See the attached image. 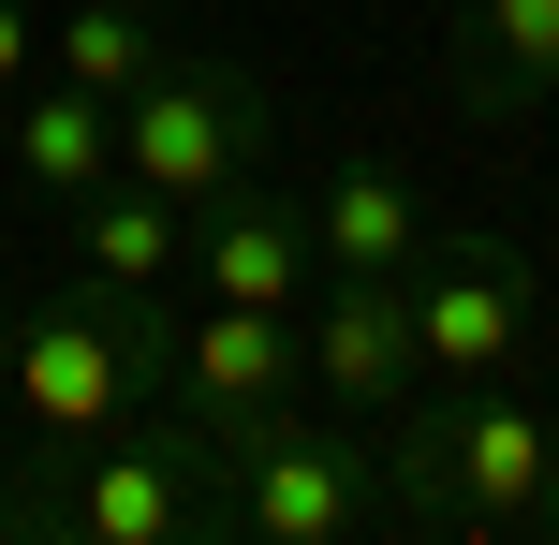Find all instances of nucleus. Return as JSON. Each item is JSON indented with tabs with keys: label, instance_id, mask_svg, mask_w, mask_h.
I'll list each match as a JSON object with an SVG mask.
<instances>
[{
	"label": "nucleus",
	"instance_id": "nucleus-12",
	"mask_svg": "<svg viewBox=\"0 0 559 545\" xmlns=\"http://www.w3.org/2000/svg\"><path fill=\"white\" fill-rule=\"evenodd\" d=\"M74 265L88 281H192V206L147 192V177H104L74 206Z\"/></svg>",
	"mask_w": 559,
	"mask_h": 545
},
{
	"label": "nucleus",
	"instance_id": "nucleus-6",
	"mask_svg": "<svg viewBox=\"0 0 559 545\" xmlns=\"http://www.w3.org/2000/svg\"><path fill=\"white\" fill-rule=\"evenodd\" d=\"M295 340H309V399L368 413V428L427 383V354H413V281H383V265H324L309 310H295Z\"/></svg>",
	"mask_w": 559,
	"mask_h": 545
},
{
	"label": "nucleus",
	"instance_id": "nucleus-2",
	"mask_svg": "<svg viewBox=\"0 0 559 545\" xmlns=\"http://www.w3.org/2000/svg\"><path fill=\"white\" fill-rule=\"evenodd\" d=\"M383 517L427 531V545H531V501H545V383L531 369H486V383H413L383 413Z\"/></svg>",
	"mask_w": 559,
	"mask_h": 545
},
{
	"label": "nucleus",
	"instance_id": "nucleus-15",
	"mask_svg": "<svg viewBox=\"0 0 559 545\" xmlns=\"http://www.w3.org/2000/svg\"><path fill=\"white\" fill-rule=\"evenodd\" d=\"M531 545H559V399H545V501H531Z\"/></svg>",
	"mask_w": 559,
	"mask_h": 545
},
{
	"label": "nucleus",
	"instance_id": "nucleus-3",
	"mask_svg": "<svg viewBox=\"0 0 559 545\" xmlns=\"http://www.w3.org/2000/svg\"><path fill=\"white\" fill-rule=\"evenodd\" d=\"M222 458H236V545H354L383 517V442L338 399H280Z\"/></svg>",
	"mask_w": 559,
	"mask_h": 545
},
{
	"label": "nucleus",
	"instance_id": "nucleus-1",
	"mask_svg": "<svg viewBox=\"0 0 559 545\" xmlns=\"http://www.w3.org/2000/svg\"><path fill=\"white\" fill-rule=\"evenodd\" d=\"M177 281H59L15 310V383H0V472H74L104 428H133L147 399L177 383Z\"/></svg>",
	"mask_w": 559,
	"mask_h": 545
},
{
	"label": "nucleus",
	"instance_id": "nucleus-16",
	"mask_svg": "<svg viewBox=\"0 0 559 545\" xmlns=\"http://www.w3.org/2000/svg\"><path fill=\"white\" fill-rule=\"evenodd\" d=\"M0 383H15V295H0Z\"/></svg>",
	"mask_w": 559,
	"mask_h": 545
},
{
	"label": "nucleus",
	"instance_id": "nucleus-13",
	"mask_svg": "<svg viewBox=\"0 0 559 545\" xmlns=\"http://www.w3.org/2000/svg\"><path fill=\"white\" fill-rule=\"evenodd\" d=\"M45 74H74V88H104V104H133V88L163 74L147 0H59V15H45Z\"/></svg>",
	"mask_w": 559,
	"mask_h": 545
},
{
	"label": "nucleus",
	"instance_id": "nucleus-5",
	"mask_svg": "<svg viewBox=\"0 0 559 545\" xmlns=\"http://www.w3.org/2000/svg\"><path fill=\"white\" fill-rule=\"evenodd\" d=\"M531 340H545V265L515 251V236H427L413 251V354H427V383H486V369H531Z\"/></svg>",
	"mask_w": 559,
	"mask_h": 545
},
{
	"label": "nucleus",
	"instance_id": "nucleus-7",
	"mask_svg": "<svg viewBox=\"0 0 559 545\" xmlns=\"http://www.w3.org/2000/svg\"><path fill=\"white\" fill-rule=\"evenodd\" d=\"M163 399L192 413L206 442L265 428L280 399H309V340H295V310H222V295H206V310L177 324V383H163Z\"/></svg>",
	"mask_w": 559,
	"mask_h": 545
},
{
	"label": "nucleus",
	"instance_id": "nucleus-8",
	"mask_svg": "<svg viewBox=\"0 0 559 545\" xmlns=\"http://www.w3.org/2000/svg\"><path fill=\"white\" fill-rule=\"evenodd\" d=\"M309 281H324V251H309V192L236 177V192L192 206V295H222V310H309Z\"/></svg>",
	"mask_w": 559,
	"mask_h": 545
},
{
	"label": "nucleus",
	"instance_id": "nucleus-11",
	"mask_svg": "<svg viewBox=\"0 0 559 545\" xmlns=\"http://www.w3.org/2000/svg\"><path fill=\"white\" fill-rule=\"evenodd\" d=\"M427 236H442V222H427V192H413L397 163H338L324 192H309V251H324V265H383V281H413Z\"/></svg>",
	"mask_w": 559,
	"mask_h": 545
},
{
	"label": "nucleus",
	"instance_id": "nucleus-10",
	"mask_svg": "<svg viewBox=\"0 0 559 545\" xmlns=\"http://www.w3.org/2000/svg\"><path fill=\"white\" fill-rule=\"evenodd\" d=\"M442 74H456L472 118H531L545 88H559V0H456Z\"/></svg>",
	"mask_w": 559,
	"mask_h": 545
},
{
	"label": "nucleus",
	"instance_id": "nucleus-4",
	"mask_svg": "<svg viewBox=\"0 0 559 545\" xmlns=\"http://www.w3.org/2000/svg\"><path fill=\"white\" fill-rule=\"evenodd\" d=\"M265 133H280V104H265L251 59H163V74L118 104V177L206 206V192H236V177H265Z\"/></svg>",
	"mask_w": 559,
	"mask_h": 545
},
{
	"label": "nucleus",
	"instance_id": "nucleus-14",
	"mask_svg": "<svg viewBox=\"0 0 559 545\" xmlns=\"http://www.w3.org/2000/svg\"><path fill=\"white\" fill-rule=\"evenodd\" d=\"M29 74H45V15H29V0H0V104H15Z\"/></svg>",
	"mask_w": 559,
	"mask_h": 545
},
{
	"label": "nucleus",
	"instance_id": "nucleus-9",
	"mask_svg": "<svg viewBox=\"0 0 559 545\" xmlns=\"http://www.w3.org/2000/svg\"><path fill=\"white\" fill-rule=\"evenodd\" d=\"M0 177L45 192V206H88V192L118 177V104L74 88V74H29L15 104H0Z\"/></svg>",
	"mask_w": 559,
	"mask_h": 545
}]
</instances>
